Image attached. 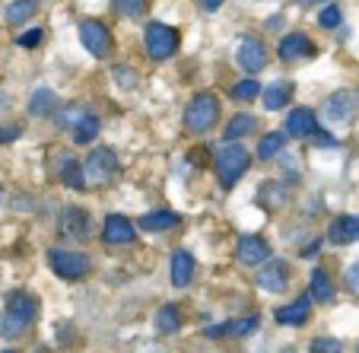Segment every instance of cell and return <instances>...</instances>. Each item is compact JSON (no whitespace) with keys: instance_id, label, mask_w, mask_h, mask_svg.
Listing matches in <instances>:
<instances>
[{"instance_id":"cell-10","label":"cell","mask_w":359,"mask_h":353,"mask_svg":"<svg viewBox=\"0 0 359 353\" xmlns=\"http://www.w3.org/2000/svg\"><path fill=\"white\" fill-rule=\"evenodd\" d=\"M61 236L70 242H89L93 239V217H89L86 207H64L61 211Z\"/></svg>"},{"instance_id":"cell-41","label":"cell","mask_w":359,"mask_h":353,"mask_svg":"<svg viewBox=\"0 0 359 353\" xmlns=\"http://www.w3.org/2000/svg\"><path fill=\"white\" fill-rule=\"evenodd\" d=\"M223 4H226V0H201V7L207 10V13H217V10L223 7Z\"/></svg>"},{"instance_id":"cell-31","label":"cell","mask_w":359,"mask_h":353,"mask_svg":"<svg viewBox=\"0 0 359 353\" xmlns=\"http://www.w3.org/2000/svg\"><path fill=\"white\" fill-rule=\"evenodd\" d=\"M261 93H264V89H261V83L255 80V76H245V80H238L236 86H232V99H236V102H255Z\"/></svg>"},{"instance_id":"cell-37","label":"cell","mask_w":359,"mask_h":353,"mask_svg":"<svg viewBox=\"0 0 359 353\" xmlns=\"http://www.w3.org/2000/svg\"><path fill=\"white\" fill-rule=\"evenodd\" d=\"M344 284L350 286L353 293H359V261H350V265H346V271H344Z\"/></svg>"},{"instance_id":"cell-7","label":"cell","mask_w":359,"mask_h":353,"mask_svg":"<svg viewBox=\"0 0 359 353\" xmlns=\"http://www.w3.org/2000/svg\"><path fill=\"white\" fill-rule=\"evenodd\" d=\"M321 115H325L327 124H350L359 115V95L353 89H337V93H331L325 99Z\"/></svg>"},{"instance_id":"cell-42","label":"cell","mask_w":359,"mask_h":353,"mask_svg":"<svg viewBox=\"0 0 359 353\" xmlns=\"http://www.w3.org/2000/svg\"><path fill=\"white\" fill-rule=\"evenodd\" d=\"M296 4H327V0H296Z\"/></svg>"},{"instance_id":"cell-9","label":"cell","mask_w":359,"mask_h":353,"mask_svg":"<svg viewBox=\"0 0 359 353\" xmlns=\"http://www.w3.org/2000/svg\"><path fill=\"white\" fill-rule=\"evenodd\" d=\"M236 64L248 76H258L261 70L271 64V51H267V45L261 39H255V35H245V39L238 41V48H236Z\"/></svg>"},{"instance_id":"cell-38","label":"cell","mask_w":359,"mask_h":353,"mask_svg":"<svg viewBox=\"0 0 359 353\" xmlns=\"http://www.w3.org/2000/svg\"><path fill=\"white\" fill-rule=\"evenodd\" d=\"M20 134H22L20 124H4V128H0V143H13V140H20Z\"/></svg>"},{"instance_id":"cell-23","label":"cell","mask_w":359,"mask_h":353,"mask_svg":"<svg viewBox=\"0 0 359 353\" xmlns=\"http://www.w3.org/2000/svg\"><path fill=\"white\" fill-rule=\"evenodd\" d=\"M309 293H312V299H315V302H321V306L334 302L337 286H334V277L325 271V267H315V271H312V277H309Z\"/></svg>"},{"instance_id":"cell-11","label":"cell","mask_w":359,"mask_h":353,"mask_svg":"<svg viewBox=\"0 0 359 353\" xmlns=\"http://www.w3.org/2000/svg\"><path fill=\"white\" fill-rule=\"evenodd\" d=\"M273 255L271 242L264 236H255V232H245L238 236V248H236V258L242 267H261L267 258Z\"/></svg>"},{"instance_id":"cell-27","label":"cell","mask_w":359,"mask_h":353,"mask_svg":"<svg viewBox=\"0 0 359 353\" xmlns=\"http://www.w3.org/2000/svg\"><path fill=\"white\" fill-rule=\"evenodd\" d=\"M178 223H182V217L175 211H153L140 217V229H147V232H169Z\"/></svg>"},{"instance_id":"cell-40","label":"cell","mask_w":359,"mask_h":353,"mask_svg":"<svg viewBox=\"0 0 359 353\" xmlns=\"http://www.w3.org/2000/svg\"><path fill=\"white\" fill-rule=\"evenodd\" d=\"M312 140H315V143H321V147H337V140H334V137L327 134V131H321V128H318V134H315Z\"/></svg>"},{"instance_id":"cell-32","label":"cell","mask_w":359,"mask_h":353,"mask_svg":"<svg viewBox=\"0 0 359 353\" xmlns=\"http://www.w3.org/2000/svg\"><path fill=\"white\" fill-rule=\"evenodd\" d=\"M147 0H111V10H115L118 16H124V20H140L143 13H147Z\"/></svg>"},{"instance_id":"cell-12","label":"cell","mask_w":359,"mask_h":353,"mask_svg":"<svg viewBox=\"0 0 359 353\" xmlns=\"http://www.w3.org/2000/svg\"><path fill=\"white\" fill-rule=\"evenodd\" d=\"M315 41L309 39L305 32H286L283 39H280V45H277V55H280V61L283 64H299V61H312L315 58Z\"/></svg>"},{"instance_id":"cell-3","label":"cell","mask_w":359,"mask_h":353,"mask_svg":"<svg viewBox=\"0 0 359 353\" xmlns=\"http://www.w3.org/2000/svg\"><path fill=\"white\" fill-rule=\"evenodd\" d=\"M219 124V99L213 93H197L184 109V131L191 137H203L210 134Z\"/></svg>"},{"instance_id":"cell-36","label":"cell","mask_w":359,"mask_h":353,"mask_svg":"<svg viewBox=\"0 0 359 353\" xmlns=\"http://www.w3.org/2000/svg\"><path fill=\"white\" fill-rule=\"evenodd\" d=\"M41 39H45V29L32 26V29H26V32L16 35V45H20V48H39Z\"/></svg>"},{"instance_id":"cell-24","label":"cell","mask_w":359,"mask_h":353,"mask_svg":"<svg viewBox=\"0 0 359 353\" xmlns=\"http://www.w3.org/2000/svg\"><path fill=\"white\" fill-rule=\"evenodd\" d=\"M255 131H258V118L251 115V112H236L223 128V140H245Z\"/></svg>"},{"instance_id":"cell-17","label":"cell","mask_w":359,"mask_h":353,"mask_svg":"<svg viewBox=\"0 0 359 353\" xmlns=\"http://www.w3.org/2000/svg\"><path fill=\"white\" fill-rule=\"evenodd\" d=\"M327 242L331 245H353L359 242V217L356 213H340L327 223Z\"/></svg>"},{"instance_id":"cell-19","label":"cell","mask_w":359,"mask_h":353,"mask_svg":"<svg viewBox=\"0 0 359 353\" xmlns=\"http://www.w3.org/2000/svg\"><path fill=\"white\" fill-rule=\"evenodd\" d=\"M194 271H197V261L191 251H184V248L172 251L169 277H172V286H175V290H188L191 280H194Z\"/></svg>"},{"instance_id":"cell-1","label":"cell","mask_w":359,"mask_h":353,"mask_svg":"<svg viewBox=\"0 0 359 353\" xmlns=\"http://www.w3.org/2000/svg\"><path fill=\"white\" fill-rule=\"evenodd\" d=\"M251 169V153L245 143L238 140H223V147L213 153V172H217L219 188H236L238 178Z\"/></svg>"},{"instance_id":"cell-16","label":"cell","mask_w":359,"mask_h":353,"mask_svg":"<svg viewBox=\"0 0 359 353\" xmlns=\"http://www.w3.org/2000/svg\"><path fill=\"white\" fill-rule=\"evenodd\" d=\"M137 239V226L134 220L121 217V213H109L102 223V242L109 245H130Z\"/></svg>"},{"instance_id":"cell-4","label":"cell","mask_w":359,"mask_h":353,"mask_svg":"<svg viewBox=\"0 0 359 353\" xmlns=\"http://www.w3.org/2000/svg\"><path fill=\"white\" fill-rule=\"evenodd\" d=\"M178 45H182V35H178L175 26H169V22H147L143 26V51H147L149 61H169V58H175Z\"/></svg>"},{"instance_id":"cell-21","label":"cell","mask_w":359,"mask_h":353,"mask_svg":"<svg viewBox=\"0 0 359 353\" xmlns=\"http://www.w3.org/2000/svg\"><path fill=\"white\" fill-rule=\"evenodd\" d=\"M286 134L296 137V140H312L318 134V118L312 109H292L286 115Z\"/></svg>"},{"instance_id":"cell-13","label":"cell","mask_w":359,"mask_h":353,"mask_svg":"<svg viewBox=\"0 0 359 353\" xmlns=\"http://www.w3.org/2000/svg\"><path fill=\"white\" fill-rule=\"evenodd\" d=\"M261 328V319L258 315H245V319H232V321H223V325H210V328H203V338H210V340H245L251 338V334Z\"/></svg>"},{"instance_id":"cell-26","label":"cell","mask_w":359,"mask_h":353,"mask_svg":"<svg viewBox=\"0 0 359 353\" xmlns=\"http://www.w3.org/2000/svg\"><path fill=\"white\" fill-rule=\"evenodd\" d=\"M290 201V191H286V185L283 182H264L261 185V191H258V204L264 207L267 213H273V211H280V207Z\"/></svg>"},{"instance_id":"cell-20","label":"cell","mask_w":359,"mask_h":353,"mask_svg":"<svg viewBox=\"0 0 359 353\" xmlns=\"http://www.w3.org/2000/svg\"><path fill=\"white\" fill-rule=\"evenodd\" d=\"M57 175H61L64 188H70V191H86L89 188L86 166L76 163L74 153H61V156H57Z\"/></svg>"},{"instance_id":"cell-33","label":"cell","mask_w":359,"mask_h":353,"mask_svg":"<svg viewBox=\"0 0 359 353\" xmlns=\"http://www.w3.org/2000/svg\"><path fill=\"white\" fill-rule=\"evenodd\" d=\"M26 331H29V325H22V321L13 319L10 312L0 315V338H4V340H20Z\"/></svg>"},{"instance_id":"cell-29","label":"cell","mask_w":359,"mask_h":353,"mask_svg":"<svg viewBox=\"0 0 359 353\" xmlns=\"http://www.w3.org/2000/svg\"><path fill=\"white\" fill-rule=\"evenodd\" d=\"M55 105H57V95L51 93L48 86H39L32 95H29V115H32V118L51 115V112H55Z\"/></svg>"},{"instance_id":"cell-15","label":"cell","mask_w":359,"mask_h":353,"mask_svg":"<svg viewBox=\"0 0 359 353\" xmlns=\"http://www.w3.org/2000/svg\"><path fill=\"white\" fill-rule=\"evenodd\" d=\"M312 293H302V296H296L292 302H286V306L273 309V319H277V325L283 328H302L305 321L312 319Z\"/></svg>"},{"instance_id":"cell-22","label":"cell","mask_w":359,"mask_h":353,"mask_svg":"<svg viewBox=\"0 0 359 353\" xmlns=\"http://www.w3.org/2000/svg\"><path fill=\"white\" fill-rule=\"evenodd\" d=\"M292 95H296V83L292 80H273L271 86L261 93V102H264L267 112H280L292 102Z\"/></svg>"},{"instance_id":"cell-35","label":"cell","mask_w":359,"mask_h":353,"mask_svg":"<svg viewBox=\"0 0 359 353\" xmlns=\"http://www.w3.org/2000/svg\"><path fill=\"white\" fill-rule=\"evenodd\" d=\"M340 22H344V13H340L337 4H331V7H325V10L318 13V26H321V29H337Z\"/></svg>"},{"instance_id":"cell-14","label":"cell","mask_w":359,"mask_h":353,"mask_svg":"<svg viewBox=\"0 0 359 353\" xmlns=\"http://www.w3.org/2000/svg\"><path fill=\"white\" fill-rule=\"evenodd\" d=\"M290 265H286L283 258H267L264 265L258 267V286L264 293H283V290H290Z\"/></svg>"},{"instance_id":"cell-2","label":"cell","mask_w":359,"mask_h":353,"mask_svg":"<svg viewBox=\"0 0 359 353\" xmlns=\"http://www.w3.org/2000/svg\"><path fill=\"white\" fill-rule=\"evenodd\" d=\"M57 124L70 134L74 147H93L95 137L102 134V118L93 109H86V105H70L67 112L57 115Z\"/></svg>"},{"instance_id":"cell-28","label":"cell","mask_w":359,"mask_h":353,"mask_svg":"<svg viewBox=\"0 0 359 353\" xmlns=\"http://www.w3.org/2000/svg\"><path fill=\"white\" fill-rule=\"evenodd\" d=\"M35 13H39V0H13V4L4 10V20H7L10 26H26Z\"/></svg>"},{"instance_id":"cell-34","label":"cell","mask_w":359,"mask_h":353,"mask_svg":"<svg viewBox=\"0 0 359 353\" xmlns=\"http://www.w3.org/2000/svg\"><path fill=\"white\" fill-rule=\"evenodd\" d=\"M111 74H115V83L121 89H137V83H140V74L134 67H128V64H118Z\"/></svg>"},{"instance_id":"cell-43","label":"cell","mask_w":359,"mask_h":353,"mask_svg":"<svg viewBox=\"0 0 359 353\" xmlns=\"http://www.w3.org/2000/svg\"><path fill=\"white\" fill-rule=\"evenodd\" d=\"M0 194H4V191H0Z\"/></svg>"},{"instance_id":"cell-25","label":"cell","mask_w":359,"mask_h":353,"mask_svg":"<svg viewBox=\"0 0 359 353\" xmlns=\"http://www.w3.org/2000/svg\"><path fill=\"white\" fill-rule=\"evenodd\" d=\"M286 140H290V134L283 131H271V134H261L258 140V159L261 163H273V159L283 156V149H286Z\"/></svg>"},{"instance_id":"cell-5","label":"cell","mask_w":359,"mask_h":353,"mask_svg":"<svg viewBox=\"0 0 359 353\" xmlns=\"http://www.w3.org/2000/svg\"><path fill=\"white\" fill-rule=\"evenodd\" d=\"M48 267L57 274L61 280H83L93 271V258L86 251H74V248H48Z\"/></svg>"},{"instance_id":"cell-18","label":"cell","mask_w":359,"mask_h":353,"mask_svg":"<svg viewBox=\"0 0 359 353\" xmlns=\"http://www.w3.org/2000/svg\"><path fill=\"white\" fill-rule=\"evenodd\" d=\"M7 312L13 319H20L22 325L32 328L35 319H39V299L26 290H13V293H7Z\"/></svg>"},{"instance_id":"cell-39","label":"cell","mask_w":359,"mask_h":353,"mask_svg":"<svg viewBox=\"0 0 359 353\" xmlns=\"http://www.w3.org/2000/svg\"><path fill=\"white\" fill-rule=\"evenodd\" d=\"M312 350H315V353H325V350H340V340L318 338V340H312Z\"/></svg>"},{"instance_id":"cell-6","label":"cell","mask_w":359,"mask_h":353,"mask_svg":"<svg viewBox=\"0 0 359 353\" xmlns=\"http://www.w3.org/2000/svg\"><path fill=\"white\" fill-rule=\"evenodd\" d=\"M86 182L89 185H109L115 182V175L121 172V159L111 147H95L86 156Z\"/></svg>"},{"instance_id":"cell-8","label":"cell","mask_w":359,"mask_h":353,"mask_svg":"<svg viewBox=\"0 0 359 353\" xmlns=\"http://www.w3.org/2000/svg\"><path fill=\"white\" fill-rule=\"evenodd\" d=\"M76 32H80L83 48H86L93 58H109L111 55L115 39H111V29L102 20H83L80 26H76Z\"/></svg>"},{"instance_id":"cell-30","label":"cell","mask_w":359,"mask_h":353,"mask_svg":"<svg viewBox=\"0 0 359 353\" xmlns=\"http://www.w3.org/2000/svg\"><path fill=\"white\" fill-rule=\"evenodd\" d=\"M182 328V309L175 302H165L163 309L156 312V331L159 334H175Z\"/></svg>"}]
</instances>
